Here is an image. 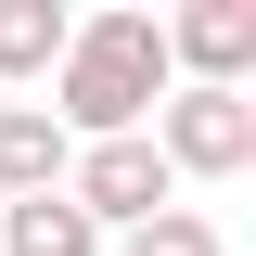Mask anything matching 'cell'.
Returning a JSON list of instances; mask_svg holds the SVG:
<instances>
[{"instance_id":"obj_1","label":"cell","mask_w":256,"mask_h":256,"mask_svg":"<svg viewBox=\"0 0 256 256\" xmlns=\"http://www.w3.org/2000/svg\"><path fill=\"white\" fill-rule=\"evenodd\" d=\"M154 102H166V38H154V13H90V26L64 38L38 116H52L64 141H141Z\"/></svg>"},{"instance_id":"obj_8","label":"cell","mask_w":256,"mask_h":256,"mask_svg":"<svg viewBox=\"0 0 256 256\" xmlns=\"http://www.w3.org/2000/svg\"><path fill=\"white\" fill-rule=\"evenodd\" d=\"M116 256H230V244H218V218H192V205H166V218H141V230H128Z\"/></svg>"},{"instance_id":"obj_4","label":"cell","mask_w":256,"mask_h":256,"mask_svg":"<svg viewBox=\"0 0 256 256\" xmlns=\"http://www.w3.org/2000/svg\"><path fill=\"white\" fill-rule=\"evenodd\" d=\"M166 77L192 64V90H244L256 77V0H192V13H166Z\"/></svg>"},{"instance_id":"obj_2","label":"cell","mask_w":256,"mask_h":256,"mask_svg":"<svg viewBox=\"0 0 256 256\" xmlns=\"http://www.w3.org/2000/svg\"><path fill=\"white\" fill-rule=\"evenodd\" d=\"M141 141L166 154V180H244L256 166V102L244 90H166Z\"/></svg>"},{"instance_id":"obj_5","label":"cell","mask_w":256,"mask_h":256,"mask_svg":"<svg viewBox=\"0 0 256 256\" xmlns=\"http://www.w3.org/2000/svg\"><path fill=\"white\" fill-rule=\"evenodd\" d=\"M64 166H77V141H64L38 102H0V205H38V192H64Z\"/></svg>"},{"instance_id":"obj_6","label":"cell","mask_w":256,"mask_h":256,"mask_svg":"<svg viewBox=\"0 0 256 256\" xmlns=\"http://www.w3.org/2000/svg\"><path fill=\"white\" fill-rule=\"evenodd\" d=\"M64 38H77V13H64V0H0V90H13V77H52Z\"/></svg>"},{"instance_id":"obj_3","label":"cell","mask_w":256,"mask_h":256,"mask_svg":"<svg viewBox=\"0 0 256 256\" xmlns=\"http://www.w3.org/2000/svg\"><path fill=\"white\" fill-rule=\"evenodd\" d=\"M64 205H77L90 230H141V218H166V205H180V180H166V154H154V141H77Z\"/></svg>"},{"instance_id":"obj_7","label":"cell","mask_w":256,"mask_h":256,"mask_svg":"<svg viewBox=\"0 0 256 256\" xmlns=\"http://www.w3.org/2000/svg\"><path fill=\"white\" fill-rule=\"evenodd\" d=\"M0 256H102V230L64 192H38V205H0Z\"/></svg>"}]
</instances>
